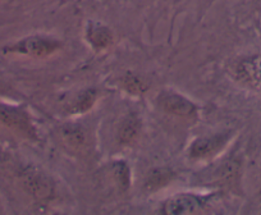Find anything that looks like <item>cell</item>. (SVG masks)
I'll list each match as a JSON object with an SVG mask.
<instances>
[{
  "mask_svg": "<svg viewBox=\"0 0 261 215\" xmlns=\"http://www.w3.org/2000/svg\"><path fill=\"white\" fill-rule=\"evenodd\" d=\"M21 181L26 191L39 201H49L55 195L53 179L40 169L29 167L21 172Z\"/></svg>",
  "mask_w": 261,
  "mask_h": 215,
  "instance_id": "cell-1",
  "label": "cell"
},
{
  "mask_svg": "<svg viewBox=\"0 0 261 215\" xmlns=\"http://www.w3.org/2000/svg\"><path fill=\"white\" fill-rule=\"evenodd\" d=\"M60 44L54 39L45 36H30L6 47L7 52L30 57H46L57 51Z\"/></svg>",
  "mask_w": 261,
  "mask_h": 215,
  "instance_id": "cell-2",
  "label": "cell"
},
{
  "mask_svg": "<svg viewBox=\"0 0 261 215\" xmlns=\"http://www.w3.org/2000/svg\"><path fill=\"white\" fill-rule=\"evenodd\" d=\"M0 123L26 136H36V131L31 119L19 106L0 102Z\"/></svg>",
  "mask_w": 261,
  "mask_h": 215,
  "instance_id": "cell-3",
  "label": "cell"
},
{
  "mask_svg": "<svg viewBox=\"0 0 261 215\" xmlns=\"http://www.w3.org/2000/svg\"><path fill=\"white\" fill-rule=\"evenodd\" d=\"M163 111L178 117H192L196 114V105L187 97L175 92H163L158 99Z\"/></svg>",
  "mask_w": 261,
  "mask_h": 215,
  "instance_id": "cell-4",
  "label": "cell"
},
{
  "mask_svg": "<svg viewBox=\"0 0 261 215\" xmlns=\"http://www.w3.org/2000/svg\"><path fill=\"white\" fill-rule=\"evenodd\" d=\"M204 201L196 195L179 194L168 200L163 206L162 211L168 215H182L195 212L202 207Z\"/></svg>",
  "mask_w": 261,
  "mask_h": 215,
  "instance_id": "cell-5",
  "label": "cell"
},
{
  "mask_svg": "<svg viewBox=\"0 0 261 215\" xmlns=\"http://www.w3.org/2000/svg\"><path fill=\"white\" fill-rule=\"evenodd\" d=\"M227 140V135H215V136L197 139L191 145L190 156L193 159H205L212 156L224 146Z\"/></svg>",
  "mask_w": 261,
  "mask_h": 215,
  "instance_id": "cell-6",
  "label": "cell"
},
{
  "mask_svg": "<svg viewBox=\"0 0 261 215\" xmlns=\"http://www.w3.org/2000/svg\"><path fill=\"white\" fill-rule=\"evenodd\" d=\"M237 74L246 84L261 89V56L251 57L241 62L237 67Z\"/></svg>",
  "mask_w": 261,
  "mask_h": 215,
  "instance_id": "cell-7",
  "label": "cell"
},
{
  "mask_svg": "<svg viewBox=\"0 0 261 215\" xmlns=\"http://www.w3.org/2000/svg\"><path fill=\"white\" fill-rule=\"evenodd\" d=\"M87 40L97 50L105 49L112 44V32L101 24H91L87 31Z\"/></svg>",
  "mask_w": 261,
  "mask_h": 215,
  "instance_id": "cell-8",
  "label": "cell"
},
{
  "mask_svg": "<svg viewBox=\"0 0 261 215\" xmlns=\"http://www.w3.org/2000/svg\"><path fill=\"white\" fill-rule=\"evenodd\" d=\"M140 131V121L137 117L128 116L124 121L122 122L118 131V142L122 145H128L134 142Z\"/></svg>",
  "mask_w": 261,
  "mask_h": 215,
  "instance_id": "cell-9",
  "label": "cell"
},
{
  "mask_svg": "<svg viewBox=\"0 0 261 215\" xmlns=\"http://www.w3.org/2000/svg\"><path fill=\"white\" fill-rule=\"evenodd\" d=\"M174 177L170 169L168 168H156L152 169L146 177V181H145V187H146L149 191H155V190H159L162 187H165Z\"/></svg>",
  "mask_w": 261,
  "mask_h": 215,
  "instance_id": "cell-10",
  "label": "cell"
},
{
  "mask_svg": "<svg viewBox=\"0 0 261 215\" xmlns=\"http://www.w3.org/2000/svg\"><path fill=\"white\" fill-rule=\"evenodd\" d=\"M62 137L69 147L76 150H81L86 146L87 136L86 132L77 126H67L62 129Z\"/></svg>",
  "mask_w": 261,
  "mask_h": 215,
  "instance_id": "cell-11",
  "label": "cell"
},
{
  "mask_svg": "<svg viewBox=\"0 0 261 215\" xmlns=\"http://www.w3.org/2000/svg\"><path fill=\"white\" fill-rule=\"evenodd\" d=\"M238 173H240V163L237 160L230 159L227 160L224 164H222V167L215 173V177L220 184L230 186L237 181Z\"/></svg>",
  "mask_w": 261,
  "mask_h": 215,
  "instance_id": "cell-12",
  "label": "cell"
},
{
  "mask_svg": "<svg viewBox=\"0 0 261 215\" xmlns=\"http://www.w3.org/2000/svg\"><path fill=\"white\" fill-rule=\"evenodd\" d=\"M95 100H96V92L94 90H87L84 91L76 100L73 101L72 105V112L73 113H85L94 105Z\"/></svg>",
  "mask_w": 261,
  "mask_h": 215,
  "instance_id": "cell-13",
  "label": "cell"
},
{
  "mask_svg": "<svg viewBox=\"0 0 261 215\" xmlns=\"http://www.w3.org/2000/svg\"><path fill=\"white\" fill-rule=\"evenodd\" d=\"M123 86L127 90L129 94L132 95H140L146 90L145 84L135 74H127V76L123 78Z\"/></svg>",
  "mask_w": 261,
  "mask_h": 215,
  "instance_id": "cell-14",
  "label": "cell"
},
{
  "mask_svg": "<svg viewBox=\"0 0 261 215\" xmlns=\"http://www.w3.org/2000/svg\"><path fill=\"white\" fill-rule=\"evenodd\" d=\"M113 173H114L115 179H117L118 184L123 189H128L129 186V169L125 166V163L123 162H118V163H114V167H113Z\"/></svg>",
  "mask_w": 261,
  "mask_h": 215,
  "instance_id": "cell-15",
  "label": "cell"
}]
</instances>
